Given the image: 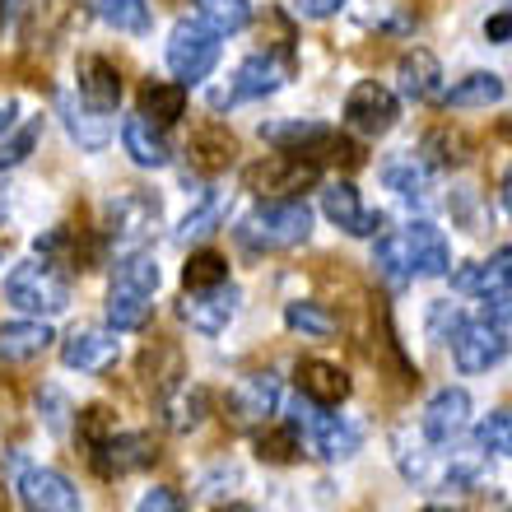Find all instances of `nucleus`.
<instances>
[{
    "instance_id": "nucleus-3",
    "label": "nucleus",
    "mask_w": 512,
    "mask_h": 512,
    "mask_svg": "<svg viewBox=\"0 0 512 512\" xmlns=\"http://www.w3.org/2000/svg\"><path fill=\"white\" fill-rule=\"evenodd\" d=\"M219 52H224V42H219V33L210 24H205L201 14H187V19H177L173 33H168V47H163V56H168V70H173L177 84H205L210 80V70L219 66Z\"/></svg>"
},
{
    "instance_id": "nucleus-40",
    "label": "nucleus",
    "mask_w": 512,
    "mask_h": 512,
    "mask_svg": "<svg viewBox=\"0 0 512 512\" xmlns=\"http://www.w3.org/2000/svg\"><path fill=\"white\" fill-rule=\"evenodd\" d=\"M191 149H196V163H201L205 173H215V168H224V163L233 159V135L219 131V126H205Z\"/></svg>"
},
{
    "instance_id": "nucleus-24",
    "label": "nucleus",
    "mask_w": 512,
    "mask_h": 512,
    "mask_svg": "<svg viewBox=\"0 0 512 512\" xmlns=\"http://www.w3.org/2000/svg\"><path fill=\"white\" fill-rule=\"evenodd\" d=\"M396 84H401L405 98H415V103H438L443 98V66H438V56L415 47V52H405L396 61Z\"/></svg>"
},
{
    "instance_id": "nucleus-42",
    "label": "nucleus",
    "mask_w": 512,
    "mask_h": 512,
    "mask_svg": "<svg viewBox=\"0 0 512 512\" xmlns=\"http://www.w3.org/2000/svg\"><path fill=\"white\" fill-rule=\"evenodd\" d=\"M135 512H187V499H182L177 489H168V485H154L145 499L135 503Z\"/></svg>"
},
{
    "instance_id": "nucleus-25",
    "label": "nucleus",
    "mask_w": 512,
    "mask_h": 512,
    "mask_svg": "<svg viewBox=\"0 0 512 512\" xmlns=\"http://www.w3.org/2000/svg\"><path fill=\"white\" fill-rule=\"evenodd\" d=\"M122 149L131 154V163L140 168H168L173 163V145H168V135L163 126H154L145 112H135L122 122Z\"/></svg>"
},
{
    "instance_id": "nucleus-43",
    "label": "nucleus",
    "mask_w": 512,
    "mask_h": 512,
    "mask_svg": "<svg viewBox=\"0 0 512 512\" xmlns=\"http://www.w3.org/2000/svg\"><path fill=\"white\" fill-rule=\"evenodd\" d=\"M42 396H47V410H42V419H47V429H52V433H66L70 415H75V410H70V401H66V396H61L56 387H42Z\"/></svg>"
},
{
    "instance_id": "nucleus-39",
    "label": "nucleus",
    "mask_w": 512,
    "mask_h": 512,
    "mask_svg": "<svg viewBox=\"0 0 512 512\" xmlns=\"http://www.w3.org/2000/svg\"><path fill=\"white\" fill-rule=\"evenodd\" d=\"M419 159L429 163V168H457L466 159V140L452 131H429L424 145H419Z\"/></svg>"
},
{
    "instance_id": "nucleus-47",
    "label": "nucleus",
    "mask_w": 512,
    "mask_h": 512,
    "mask_svg": "<svg viewBox=\"0 0 512 512\" xmlns=\"http://www.w3.org/2000/svg\"><path fill=\"white\" fill-rule=\"evenodd\" d=\"M499 201H503V210L512 215V168L503 173V187H499Z\"/></svg>"
},
{
    "instance_id": "nucleus-22",
    "label": "nucleus",
    "mask_w": 512,
    "mask_h": 512,
    "mask_svg": "<svg viewBox=\"0 0 512 512\" xmlns=\"http://www.w3.org/2000/svg\"><path fill=\"white\" fill-rule=\"evenodd\" d=\"M52 326L47 317H19V322L0 326V364H28L38 354L52 350Z\"/></svg>"
},
{
    "instance_id": "nucleus-8",
    "label": "nucleus",
    "mask_w": 512,
    "mask_h": 512,
    "mask_svg": "<svg viewBox=\"0 0 512 512\" xmlns=\"http://www.w3.org/2000/svg\"><path fill=\"white\" fill-rule=\"evenodd\" d=\"M154 229H159V201H154L149 191H117L108 201V224H103V233H108V243L122 256L140 252Z\"/></svg>"
},
{
    "instance_id": "nucleus-33",
    "label": "nucleus",
    "mask_w": 512,
    "mask_h": 512,
    "mask_svg": "<svg viewBox=\"0 0 512 512\" xmlns=\"http://www.w3.org/2000/svg\"><path fill=\"white\" fill-rule=\"evenodd\" d=\"M42 140V117H24V122L0 126V173L5 168H19V163L38 149Z\"/></svg>"
},
{
    "instance_id": "nucleus-48",
    "label": "nucleus",
    "mask_w": 512,
    "mask_h": 512,
    "mask_svg": "<svg viewBox=\"0 0 512 512\" xmlns=\"http://www.w3.org/2000/svg\"><path fill=\"white\" fill-rule=\"evenodd\" d=\"M10 122H14V103L5 98V103H0V126H10Z\"/></svg>"
},
{
    "instance_id": "nucleus-34",
    "label": "nucleus",
    "mask_w": 512,
    "mask_h": 512,
    "mask_svg": "<svg viewBox=\"0 0 512 512\" xmlns=\"http://www.w3.org/2000/svg\"><path fill=\"white\" fill-rule=\"evenodd\" d=\"M196 14L219 38H229V33H243L252 24V0H196Z\"/></svg>"
},
{
    "instance_id": "nucleus-1",
    "label": "nucleus",
    "mask_w": 512,
    "mask_h": 512,
    "mask_svg": "<svg viewBox=\"0 0 512 512\" xmlns=\"http://www.w3.org/2000/svg\"><path fill=\"white\" fill-rule=\"evenodd\" d=\"M163 284V270L154 261V252H126L112 270V289H108V326L112 331H140L154 317V294Z\"/></svg>"
},
{
    "instance_id": "nucleus-10",
    "label": "nucleus",
    "mask_w": 512,
    "mask_h": 512,
    "mask_svg": "<svg viewBox=\"0 0 512 512\" xmlns=\"http://www.w3.org/2000/svg\"><path fill=\"white\" fill-rule=\"evenodd\" d=\"M238 303H243V289L224 280L215 289H187V298L177 303V317L201 336H224L229 322L238 317Z\"/></svg>"
},
{
    "instance_id": "nucleus-7",
    "label": "nucleus",
    "mask_w": 512,
    "mask_h": 512,
    "mask_svg": "<svg viewBox=\"0 0 512 512\" xmlns=\"http://www.w3.org/2000/svg\"><path fill=\"white\" fill-rule=\"evenodd\" d=\"M447 345H452V364L461 373H489L508 359L512 340L503 326H494L489 317H461L452 331H447Z\"/></svg>"
},
{
    "instance_id": "nucleus-2",
    "label": "nucleus",
    "mask_w": 512,
    "mask_h": 512,
    "mask_svg": "<svg viewBox=\"0 0 512 512\" xmlns=\"http://www.w3.org/2000/svg\"><path fill=\"white\" fill-rule=\"evenodd\" d=\"M238 243L247 252H294L312 238V205L298 196V201H261L252 215L238 219Z\"/></svg>"
},
{
    "instance_id": "nucleus-12",
    "label": "nucleus",
    "mask_w": 512,
    "mask_h": 512,
    "mask_svg": "<svg viewBox=\"0 0 512 512\" xmlns=\"http://www.w3.org/2000/svg\"><path fill=\"white\" fill-rule=\"evenodd\" d=\"M289 80V66H284L275 52H256L247 56L243 66L233 70V80L224 94H215V108H233V103H256V98L275 94L280 84Z\"/></svg>"
},
{
    "instance_id": "nucleus-45",
    "label": "nucleus",
    "mask_w": 512,
    "mask_h": 512,
    "mask_svg": "<svg viewBox=\"0 0 512 512\" xmlns=\"http://www.w3.org/2000/svg\"><path fill=\"white\" fill-rule=\"evenodd\" d=\"M485 38L499 42V47H503V42H512V5H508V10H499V14H489V19H485Z\"/></svg>"
},
{
    "instance_id": "nucleus-20",
    "label": "nucleus",
    "mask_w": 512,
    "mask_h": 512,
    "mask_svg": "<svg viewBox=\"0 0 512 512\" xmlns=\"http://www.w3.org/2000/svg\"><path fill=\"white\" fill-rule=\"evenodd\" d=\"M298 396L322 410H336L340 401H350V373L340 364H326V359H303L298 364Z\"/></svg>"
},
{
    "instance_id": "nucleus-35",
    "label": "nucleus",
    "mask_w": 512,
    "mask_h": 512,
    "mask_svg": "<svg viewBox=\"0 0 512 512\" xmlns=\"http://www.w3.org/2000/svg\"><path fill=\"white\" fill-rule=\"evenodd\" d=\"M224 210H229V201H224V191H215V196H205L196 210H187V219H182V229H177V243H201V238H210V233L224 224Z\"/></svg>"
},
{
    "instance_id": "nucleus-23",
    "label": "nucleus",
    "mask_w": 512,
    "mask_h": 512,
    "mask_svg": "<svg viewBox=\"0 0 512 512\" xmlns=\"http://www.w3.org/2000/svg\"><path fill=\"white\" fill-rule=\"evenodd\" d=\"M75 80H80V98L89 108L117 112V103H122V70H117V61H108V56H84L80 70H75Z\"/></svg>"
},
{
    "instance_id": "nucleus-49",
    "label": "nucleus",
    "mask_w": 512,
    "mask_h": 512,
    "mask_svg": "<svg viewBox=\"0 0 512 512\" xmlns=\"http://www.w3.org/2000/svg\"><path fill=\"white\" fill-rule=\"evenodd\" d=\"M5 19H10V0H0V28H5Z\"/></svg>"
},
{
    "instance_id": "nucleus-32",
    "label": "nucleus",
    "mask_w": 512,
    "mask_h": 512,
    "mask_svg": "<svg viewBox=\"0 0 512 512\" xmlns=\"http://www.w3.org/2000/svg\"><path fill=\"white\" fill-rule=\"evenodd\" d=\"M98 19L117 33H131V38H145L154 28V10L149 0H98Z\"/></svg>"
},
{
    "instance_id": "nucleus-11",
    "label": "nucleus",
    "mask_w": 512,
    "mask_h": 512,
    "mask_svg": "<svg viewBox=\"0 0 512 512\" xmlns=\"http://www.w3.org/2000/svg\"><path fill=\"white\" fill-rule=\"evenodd\" d=\"M14 489H19L24 512H84L80 489L70 485L61 471H52V466H24Z\"/></svg>"
},
{
    "instance_id": "nucleus-18",
    "label": "nucleus",
    "mask_w": 512,
    "mask_h": 512,
    "mask_svg": "<svg viewBox=\"0 0 512 512\" xmlns=\"http://www.w3.org/2000/svg\"><path fill=\"white\" fill-rule=\"evenodd\" d=\"M322 210H326V219H331L336 229H345L350 238H378L382 233V215L364 210L354 182H331V187L322 191Z\"/></svg>"
},
{
    "instance_id": "nucleus-26",
    "label": "nucleus",
    "mask_w": 512,
    "mask_h": 512,
    "mask_svg": "<svg viewBox=\"0 0 512 512\" xmlns=\"http://www.w3.org/2000/svg\"><path fill=\"white\" fill-rule=\"evenodd\" d=\"M382 182H387L405 205H433V182H429V163L419 159V154H405V159H391L382 168Z\"/></svg>"
},
{
    "instance_id": "nucleus-17",
    "label": "nucleus",
    "mask_w": 512,
    "mask_h": 512,
    "mask_svg": "<svg viewBox=\"0 0 512 512\" xmlns=\"http://www.w3.org/2000/svg\"><path fill=\"white\" fill-rule=\"evenodd\" d=\"M117 354H122V340L117 331H98V326H84V331H70L61 340V364L75 368V373H108L117 364Z\"/></svg>"
},
{
    "instance_id": "nucleus-5",
    "label": "nucleus",
    "mask_w": 512,
    "mask_h": 512,
    "mask_svg": "<svg viewBox=\"0 0 512 512\" xmlns=\"http://www.w3.org/2000/svg\"><path fill=\"white\" fill-rule=\"evenodd\" d=\"M243 177H247V191H256L261 201H298L308 187L322 182V163L280 149V154H266L261 163H252Z\"/></svg>"
},
{
    "instance_id": "nucleus-13",
    "label": "nucleus",
    "mask_w": 512,
    "mask_h": 512,
    "mask_svg": "<svg viewBox=\"0 0 512 512\" xmlns=\"http://www.w3.org/2000/svg\"><path fill=\"white\" fill-rule=\"evenodd\" d=\"M345 122L364 135H387L401 122V98L378 80H359L350 89V98H345Z\"/></svg>"
},
{
    "instance_id": "nucleus-14",
    "label": "nucleus",
    "mask_w": 512,
    "mask_h": 512,
    "mask_svg": "<svg viewBox=\"0 0 512 512\" xmlns=\"http://www.w3.org/2000/svg\"><path fill=\"white\" fill-rule=\"evenodd\" d=\"M466 429H471V396L461 387L433 391L429 405H424V415H419V433H424L433 447H452Z\"/></svg>"
},
{
    "instance_id": "nucleus-38",
    "label": "nucleus",
    "mask_w": 512,
    "mask_h": 512,
    "mask_svg": "<svg viewBox=\"0 0 512 512\" xmlns=\"http://www.w3.org/2000/svg\"><path fill=\"white\" fill-rule=\"evenodd\" d=\"M475 447L494 452V457H512V410H489L475 424Z\"/></svg>"
},
{
    "instance_id": "nucleus-37",
    "label": "nucleus",
    "mask_w": 512,
    "mask_h": 512,
    "mask_svg": "<svg viewBox=\"0 0 512 512\" xmlns=\"http://www.w3.org/2000/svg\"><path fill=\"white\" fill-rule=\"evenodd\" d=\"M373 266H378V275L387 284H410L415 275H410V261H405V243H401V233H382L378 238V252H373Z\"/></svg>"
},
{
    "instance_id": "nucleus-27",
    "label": "nucleus",
    "mask_w": 512,
    "mask_h": 512,
    "mask_svg": "<svg viewBox=\"0 0 512 512\" xmlns=\"http://www.w3.org/2000/svg\"><path fill=\"white\" fill-rule=\"evenodd\" d=\"M159 415H163V424H168L173 433H187V429H196V424L210 415V396H205V387H191V382L168 387L159 396Z\"/></svg>"
},
{
    "instance_id": "nucleus-44",
    "label": "nucleus",
    "mask_w": 512,
    "mask_h": 512,
    "mask_svg": "<svg viewBox=\"0 0 512 512\" xmlns=\"http://www.w3.org/2000/svg\"><path fill=\"white\" fill-rule=\"evenodd\" d=\"M489 308H485V317L494 326H503V331H512V284L503 289V294H494V298H485Z\"/></svg>"
},
{
    "instance_id": "nucleus-4",
    "label": "nucleus",
    "mask_w": 512,
    "mask_h": 512,
    "mask_svg": "<svg viewBox=\"0 0 512 512\" xmlns=\"http://www.w3.org/2000/svg\"><path fill=\"white\" fill-rule=\"evenodd\" d=\"M5 298L28 317H61L70 308V280L52 261H19L5 275Z\"/></svg>"
},
{
    "instance_id": "nucleus-46",
    "label": "nucleus",
    "mask_w": 512,
    "mask_h": 512,
    "mask_svg": "<svg viewBox=\"0 0 512 512\" xmlns=\"http://www.w3.org/2000/svg\"><path fill=\"white\" fill-rule=\"evenodd\" d=\"M340 5H345V0H294V10L303 14V19H331Z\"/></svg>"
},
{
    "instance_id": "nucleus-31",
    "label": "nucleus",
    "mask_w": 512,
    "mask_h": 512,
    "mask_svg": "<svg viewBox=\"0 0 512 512\" xmlns=\"http://www.w3.org/2000/svg\"><path fill=\"white\" fill-rule=\"evenodd\" d=\"M284 326H289V331H298V336H308V340H326V336H336V331H340L336 312L326 308V303H312V298L289 303V308H284Z\"/></svg>"
},
{
    "instance_id": "nucleus-41",
    "label": "nucleus",
    "mask_w": 512,
    "mask_h": 512,
    "mask_svg": "<svg viewBox=\"0 0 512 512\" xmlns=\"http://www.w3.org/2000/svg\"><path fill=\"white\" fill-rule=\"evenodd\" d=\"M112 433H117V424H112V415L103 410V405H89V410L80 415V438H84V447H89V452H94L103 438H112Z\"/></svg>"
},
{
    "instance_id": "nucleus-51",
    "label": "nucleus",
    "mask_w": 512,
    "mask_h": 512,
    "mask_svg": "<svg viewBox=\"0 0 512 512\" xmlns=\"http://www.w3.org/2000/svg\"><path fill=\"white\" fill-rule=\"evenodd\" d=\"M0 512H5V489H0Z\"/></svg>"
},
{
    "instance_id": "nucleus-28",
    "label": "nucleus",
    "mask_w": 512,
    "mask_h": 512,
    "mask_svg": "<svg viewBox=\"0 0 512 512\" xmlns=\"http://www.w3.org/2000/svg\"><path fill=\"white\" fill-rule=\"evenodd\" d=\"M438 103H443V108H457V112L494 108V103H503V80L494 75V70H475V75L457 80L452 89H443V98H438Z\"/></svg>"
},
{
    "instance_id": "nucleus-15",
    "label": "nucleus",
    "mask_w": 512,
    "mask_h": 512,
    "mask_svg": "<svg viewBox=\"0 0 512 512\" xmlns=\"http://www.w3.org/2000/svg\"><path fill=\"white\" fill-rule=\"evenodd\" d=\"M154 457H159V447H154V438L149 433H112V438H103V443L89 452V461H94L98 475H131V471H145V466H154Z\"/></svg>"
},
{
    "instance_id": "nucleus-9",
    "label": "nucleus",
    "mask_w": 512,
    "mask_h": 512,
    "mask_svg": "<svg viewBox=\"0 0 512 512\" xmlns=\"http://www.w3.org/2000/svg\"><path fill=\"white\" fill-rule=\"evenodd\" d=\"M275 410H280V378L275 373H247L224 396V419L233 429H261V424H270Z\"/></svg>"
},
{
    "instance_id": "nucleus-16",
    "label": "nucleus",
    "mask_w": 512,
    "mask_h": 512,
    "mask_svg": "<svg viewBox=\"0 0 512 512\" xmlns=\"http://www.w3.org/2000/svg\"><path fill=\"white\" fill-rule=\"evenodd\" d=\"M401 243L415 280H438V275L452 270V247H447L443 229H433L429 219H415L410 229H401Z\"/></svg>"
},
{
    "instance_id": "nucleus-6",
    "label": "nucleus",
    "mask_w": 512,
    "mask_h": 512,
    "mask_svg": "<svg viewBox=\"0 0 512 512\" xmlns=\"http://www.w3.org/2000/svg\"><path fill=\"white\" fill-rule=\"evenodd\" d=\"M289 424L303 433V447H312L322 461H345V457H354V452H359V443H364L359 424H350V419H340V415H326L322 405L303 401V396L294 401Z\"/></svg>"
},
{
    "instance_id": "nucleus-30",
    "label": "nucleus",
    "mask_w": 512,
    "mask_h": 512,
    "mask_svg": "<svg viewBox=\"0 0 512 512\" xmlns=\"http://www.w3.org/2000/svg\"><path fill=\"white\" fill-rule=\"evenodd\" d=\"M256 457L270 461V466H289V461L303 457V433L284 419V424H261L256 429Z\"/></svg>"
},
{
    "instance_id": "nucleus-50",
    "label": "nucleus",
    "mask_w": 512,
    "mask_h": 512,
    "mask_svg": "<svg viewBox=\"0 0 512 512\" xmlns=\"http://www.w3.org/2000/svg\"><path fill=\"white\" fill-rule=\"evenodd\" d=\"M424 512H461V508H424Z\"/></svg>"
},
{
    "instance_id": "nucleus-21",
    "label": "nucleus",
    "mask_w": 512,
    "mask_h": 512,
    "mask_svg": "<svg viewBox=\"0 0 512 512\" xmlns=\"http://www.w3.org/2000/svg\"><path fill=\"white\" fill-rule=\"evenodd\" d=\"M512 284V247H499L489 261H471L452 275V289L466 298H494Z\"/></svg>"
},
{
    "instance_id": "nucleus-19",
    "label": "nucleus",
    "mask_w": 512,
    "mask_h": 512,
    "mask_svg": "<svg viewBox=\"0 0 512 512\" xmlns=\"http://www.w3.org/2000/svg\"><path fill=\"white\" fill-rule=\"evenodd\" d=\"M56 112H61V122H66L70 140H75L80 149H89V154L108 149V140H112V112L89 108V103H84V98H75V94L56 98Z\"/></svg>"
},
{
    "instance_id": "nucleus-36",
    "label": "nucleus",
    "mask_w": 512,
    "mask_h": 512,
    "mask_svg": "<svg viewBox=\"0 0 512 512\" xmlns=\"http://www.w3.org/2000/svg\"><path fill=\"white\" fill-rule=\"evenodd\" d=\"M229 280V261L219 252H210V247H201V252L187 256V266H182V284L187 289H215V284Z\"/></svg>"
},
{
    "instance_id": "nucleus-29",
    "label": "nucleus",
    "mask_w": 512,
    "mask_h": 512,
    "mask_svg": "<svg viewBox=\"0 0 512 512\" xmlns=\"http://www.w3.org/2000/svg\"><path fill=\"white\" fill-rule=\"evenodd\" d=\"M140 112H145L154 126H177L187 117V84L145 80V89H140Z\"/></svg>"
}]
</instances>
